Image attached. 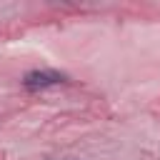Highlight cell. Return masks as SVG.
<instances>
[{"instance_id": "cell-1", "label": "cell", "mask_w": 160, "mask_h": 160, "mask_svg": "<svg viewBox=\"0 0 160 160\" xmlns=\"http://www.w3.org/2000/svg\"><path fill=\"white\" fill-rule=\"evenodd\" d=\"M60 82H65V75L58 70H30L22 78V85L28 90H45V88H52Z\"/></svg>"}]
</instances>
